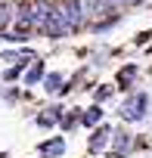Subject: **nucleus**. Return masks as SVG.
<instances>
[{
    "instance_id": "nucleus-1",
    "label": "nucleus",
    "mask_w": 152,
    "mask_h": 158,
    "mask_svg": "<svg viewBox=\"0 0 152 158\" xmlns=\"http://www.w3.org/2000/svg\"><path fill=\"white\" fill-rule=\"evenodd\" d=\"M50 37H65V34H71V28H68V22H65V16H62V10L56 6V10H50L47 13V19H44V25H40Z\"/></svg>"
},
{
    "instance_id": "nucleus-2",
    "label": "nucleus",
    "mask_w": 152,
    "mask_h": 158,
    "mask_svg": "<svg viewBox=\"0 0 152 158\" xmlns=\"http://www.w3.org/2000/svg\"><path fill=\"white\" fill-rule=\"evenodd\" d=\"M146 93H137V96H130L127 102H124V109H121V118L124 121H140L143 115H146Z\"/></svg>"
},
{
    "instance_id": "nucleus-3",
    "label": "nucleus",
    "mask_w": 152,
    "mask_h": 158,
    "mask_svg": "<svg viewBox=\"0 0 152 158\" xmlns=\"http://www.w3.org/2000/svg\"><path fill=\"white\" fill-rule=\"evenodd\" d=\"M59 10H62V16H65V22H68V28H71V31L81 25V0H68V3H65V6H59Z\"/></svg>"
},
{
    "instance_id": "nucleus-4",
    "label": "nucleus",
    "mask_w": 152,
    "mask_h": 158,
    "mask_svg": "<svg viewBox=\"0 0 152 158\" xmlns=\"http://www.w3.org/2000/svg\"><path fill=\"white\" fill-rule=\"evenodd\" d=\"M109 133H112L109 127H103V130H96V133L90 136V149H93V152H96V149H106V143H109Z\"/></svg>"
},
{
    "instance_id": "nucleus-5",
    "label": "nucleus",
    "mask_w": 152,
    "mask_h": 158,
    "mask_svg": "<svg viewBox=\"0 0 152 158\" xmlns=\"http://www.w3.org/2000/svg\"><path fill=\"white\" fill-rule=\"evenodd\" d=\"M40 152H44V155H62V152H65V143H62V139L44 143V146H40Z\"/></svg>"
},
{
    "instance_id": "nucleus-6",
    "label": "nucleus",
    "mask_w": 152,
    "mask_h": 158,
    "mask_svg": "<svg viewBox=\"0 0 152 158\" xmlns=\"http://www.w3.org/2000/svg\"><path fill=\"white\" fill-rule=\"evenodd\" d=\"M56 118H59V109H56V112H44V115L37 118V124H44V127H50V124H56Z\"/></svg>"
},
{
    "instance_id": "nucleus-7",
    "label": "nucleus",
    "mask_w": 152,
    "mask_h": 158,
    "mask_svg": "<svg viewBox=\"0 0 152 158\" xmlns=\"http://www.w3.org/2000/svg\"><path fill=\"white\" fill-rule=\"evenodd\" d=\"M44 87H47V93H50V90H62V77H59V74H50Z\"/></svg>"
},
{
    "instance_id": "nucleus-8",
    "label": "nucleus",
    "mask_w": 152,
    "mask_h": 158,
    "mask_svg": "<svg viewBox=\"0 0 152 158\" xmlns=\"http://www.w3.org/2000/svg\"><path fill=\"white\" fill-rule=\"evenodd\" d=\"M40 71H44V65H40V62H34V68H31V71L25 74V84H34L37 77H40Z\"/></svg>"
},
{
    "instance_id": "nucleus-9",
    "label": "nucleus",
    "mask_w": 152,
    "mask_h": 158,
    "mask_svg": "<svg viewBox=\"0 0 152 158\" xmlns=\"http://www.w3.org/2000/svg\"><path fill=\"white\" fill-rule=\"evenodd\" d=\"M99 118H103V109H90V112L84 115V124H96Z\"/></svg>"
},
{
    "instance_id": "nucleus-10",
    "label": "nucleus",
    "mask_w": 152,
    "mask_h": 158,
    "mask_svg": "<svg viewBox=\"0 0 152 158\" xmlns=\"http://www.w3.org/2000/svg\"><path fill=\"white\" fill-rule=\"evenodd\" d=\"M127 146H130V136H127V133H124V136H118V139H115V149H118V152H124V149H127Z\"/></svg>"
},
{
    "instance_id": "nucleus-11",
    "label": "nucleus",
    "mask_w": 152,
    "mask_h": 158,
    "mask_svg": "<svg viewBox=\"0 0 152 158\" xmlns=\"http://www.w3.org/2000/svg\"><path fill=\"white\" fill-rule=\"evenodd\" d=\"M10 22V6H0V28H6Z\"/></svg>"
},
{
    "instance_id": "nucleus-12",
    "label": "nucleus",
    "mask_w": 152,
    "mask_h": 158,
    "mask_svg": "<svg viewBox=\"0 0 152 158\" xmlns=\"http://www.w3.org/2000/svg\"><path fill=\"white\" fill-rule=\"evenodd\" d=\"M115 3H143V0H115Z\"/></svg>"
}]
</instances>
